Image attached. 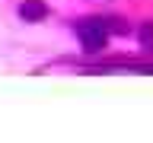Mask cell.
<instances>
[{
    "label": "cell",
    "mask_w": 153,
    "mask_h": 143,
    "mask_svg": "<svg viewBox=\"0 0 153 143\" xmlns=\"http://www.w3.org/2000/svg\"><path fill=\"white\" fill-rule=\"evenodd\" d=\"M118 26H108V19H86V22H80L76 26V35H80V41H83V51H89V54H99L105 45H108V32Z\"/></svg>",
    "instance_id": "cell-1"
},
{
    "label": "cell",
    "mask_w": 153,
    "mask_h": 143,
    "mask_svg": "<svg viewBox=\"0 0 153 143\" xmlns=\"http://www.w3.org/2000/svg\"><path fill=\"white\" fill-rule=\"evenodd\" d=\"M19 16L26 19V22H42L48 16V3L45 0H22L19 3Z\"/></svg>",
    "instance_id": "cell-2"
},
{
    "label": "cell",
    "mask_w": 153,
    "mask_h": 143,
    "mask_svg": "<svg viewBox=\"0 0 153 143\" xmlns=\"http://www.w3.org/2000/svg\"><path fill=\"white\" fill-rule=\"evenodd\" d=\"M137 38H140V48H147V51H153V19L140 26V32H137Z\"/></svg>",
    "instance_id": "cell-3"
}]
</instances>
